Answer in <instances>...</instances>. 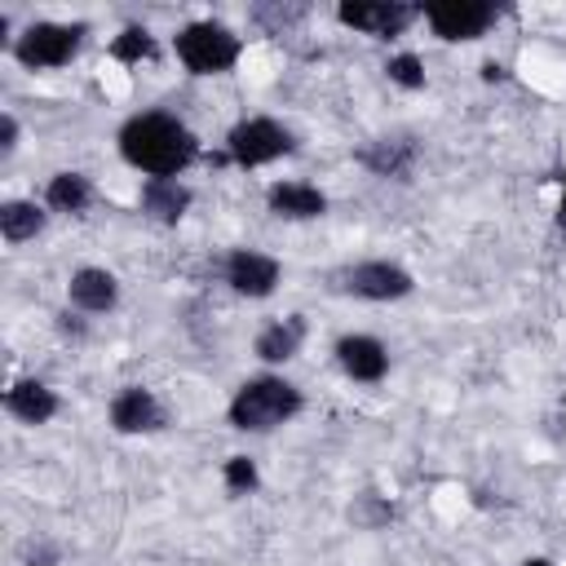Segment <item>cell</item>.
<instances>
[{
    "label": "cell",
    "instance_id": "6da1fadb",
    "mask_svg": "<svg viewBox=\"0 0 566 566\" xmlns=\"http://www.w3.org/2000/svg\"><path fill=\"white\" fill-rule=\"evenodd\" d=\"M119 159L142 177H181L190 164L203 159L195 128L172 111H137L115 133Z\"/></svg>",
    "mask_w": 566,
    "mask_h": 566
},
{
    "label": "cell",
    "instance_id": "7a4b0ae2",
    "mask_svg": "<svg viewBox=\"0 0 566 566\" xmlns=\"http://www.w3.org/2000/svg\"><path fill=\"white\" fill-rule=\"evenodd\" d=\"M305 411V394L301 385H292L287 376L279 371H261V376H248L230 402H226V420L230 429L239 433H274L283 429L287 420H296Z\"/></svg>",
    "mask_w": 566,
    "mask_h": 566
},
{
    "label": "cell",
    "instance_id": "3957f363",
    "mask_svg": "<svg viewBox=\"0 0 566 566\" xmlns=\"http://www.w3.org/2000/svg\"><path fill=\"white\" fill-rule=\"evenodd\" d=\"M172 53L186 75H226L243 57V35L217 18H199L172 35Z\"/></svg>",
    "mask_w": 566,
    "mask_h": 566
},
{
    "label": "cell",
    "instance_id": "277c9868",
    "mask_svg": "<svg viewBox=\"0 0 566 566\" xmlns=\"http://www.w3.org/2000/svg\"><path fill=\"white\" fill-rule=\"evenodd\" d=\"M296 146H301V142H296V133H292L283 119H274V115H248V119L230 124L221 155H226V164L252 172V168H265V164H274V159L296 155Z\"/></svg>",
    "mask_w": 566,
    "mask_h": 566
},
{
    "label": "cell",
    "instance_id": "5b68a950",
    "mask_svg": "<svg viewBox=\"0 0 566 566\" xmlns=\"http://www.w3.org/2000/svg\"><path fill=\"white\" fill-rule=\"evenodd\" d=\"M84 40H88V22H49V18H40V22L22 27V35L13 40L9 53L22 71H57V66H71L80 57Z\"/></svg>",
    "mask_w": 566,
    "mask_h": 566
},
{
    "label": "cell",
    "instance_id": "8992f818",
    "mask_svg": "<svg viewBox=\"0 0 566 566\" xmlns=\"http://www.w3.org/2000/svg\"><path fill=\"white\" fill-rule=\"evenodd\" d=\"M327 287L354 301H371V305H389L416 292V279L407 265L389 261V256H367V261H349L340 270L327 274Z\"/></svg>",
    "mask_w": 566,
    "mask_h": 566
},
{
    "label": "cell",
    "instance_id": "52a82bcc",
    "mask_svg": "<svg viewBox=\"0 0 566 566\" xmlns=\"http://www.w3.org/2000/svg\"><path fill=\"white\" fill-rule=\"evenodd\" d=\"M509 9L495 0H429L420 4V18L442 44H473L482 40Z\"/></svg>",
    "mask_w": 566,
    "mask_h": 566
},
{
    "label": "cell",
    "instance_id": "ba28073f",
    "mask_svg": "<svg viewBox=\"0 0 566 566\" xmlns=\"http://www.w3.org/2000/svg\"><path fill=\"white\" fill-rule=\"evenodd\" d=\"M416 18H420V4H407V0H340L336 4V22L371 40H398Z\"/></svg>",
    "mask_w": 566,
    "mask_h": 566
},
{
    "label": "cell",
    "instance_id": "9c48e42d",
    "mask_svg": "<svg viewBox=\"0 0 566 566\" xmlns=\"http://www.w3.org/2000/svg\"><path fill=\"white\" fill-rule=\"evenodd\" d=\"M420 150L424 146H420L416 133H380V137H367L354 150V164L367 168L380 181H411V172L420 164Z\"/></svg>",
    "mask_w": 566,
    "mask_h": 566
},
{
    "label": "cell",
    "instance_id": "30bf717a",
    "mask_svg": "<svg viewBox=\"0 0 566 566\" xmlns=\"http://www.w3.org/2000/svg\"><path fill=\"white\" fill-rule=\"evenodd\" d=\"M221 279L234 296H248V301H265L274 296V287L283 283V265L279 256L261 252V248H230L221 256Z\"/></svg>",
    "mask_w": 566,
    "mask_h": 566
},
{
    "label": "cell",
    "instance_id": "8fae6325",
    "mask_svg": "<svg viewBox=\"0 0 566 566\" xmlns=\"http://www.w3.org/2000/svg\"><path fill=\"white\" fill-rule=\"evenodd\" d=\"M106 420L115 433L137 438V433H159L168 429V407L159 402V394L150 385H124L111 402H106Z\"/></svg>",
    "mask_w": 566,
    "mask_h": 566
},
{
    "label": "cell",
    "instance_id": "7c38bea8",
    "mask_svg": "<svg viewBox=\"0 0 566 566\" xmlns=\"http://www.w3.org/2000/svg\"><path fill=\"white\" fill-rule=\"evenodd\" d=\"M336 363L354 385H380L389 376V345L367 332H349L336 340Z\"/></svg>",
    "mask_w": 566,
    "mask_h": 566
},
{
    "label": "cell",
    "instance_id": "4fadbf2b",
    "mask_svg": "<svg viewBox=\"0 0 566 566\" xmlns=\"http://www.w3.org/2000/svg\"><path fill=\"white\" fill-rule=\"evenodd\" d=\"M66 305L80 314H111L119 305V279L106 265H80L66 279Z\"/></svg>",
    "mask_w": 566,
    "mask_h": 566
},
{
    "label": "cell",
    "instance_id": "5bb4252c",
    "mask_svg": "<svg viewBox=\"0 0 566 566\" xmlns=\"http://www.w3.org/2000/svg\"><path fill=\"white\" fill-rule=\"evenodd\" d=\"M265 208L283 221H314L327 212V195L314 186V181H292V177H279L270 181L265 190Z\"/></svg>",
    "mask_w": 566,
    "mask_h": 566
},
{
    "label": "cell",
    "instance_id": "9a60e30c",
    "mask_svg": "<svg viewBox=\"0 0 566 566\" xmlns=\"http://www.w3.org/2000/svg\"><path fill=\"white\" fill-rule=\"evenodd\" d=\"M4 411L18 420V424H49L57 411H62V398H57V389H49L44 380H35V376H22V380H13L9 389H4Z\"/></svg>",
    "mask_w": 566,
    "mask_h": 566
},
{
    "label": "cell",
    "instance_id": "2e32d148",
    "mask_svg": "<svg viewBox=\"0 0 566 566\" xmlns=\"http://www.w3.org/2000/svg\"><path fill=\"white\" fill-rule=\"evenodd\" d=\"M190 203H195V190L177 177H146L137 195V208L159 226H177L190 212Z\"/></svg>",
    "mask_w": 566,
    "mask_h": 566
},
{
    "label": "cell",
    "instance_id": "e0dca14e",
    "mask_svg": "<svg viewBox=\"0 0 566 566\" xmlns=\"http://www.w3.org/2000/svg\"><path fill=\"white\" fill-rule=\"evenodd\" d=\"M305 332H310L305 314H283V318H270V323L256 332L252 354H256L261 363H270V367L292 363V358L301 354V345H305Z\"/></svg>",
    "mask_w": 566,
    "mask_h": 566
},
{
    "label": "cell",
    "instance_id": "ac0fdd59",
    "mask_svg": "<svg viewBox=\"0 0 566 566\" xmlns=\"http://www.w3.org/2000/svg\"><path fill=\"white\" fill-rule=\"evenodd\" d=\"M93 199H97L93 177H84L80 168H62L44 186V208L49 212H62V217H84L93 208Z\"/></svg>",
    "mask_w": 566,
    "mask_h": 566
},
{
    "label": "cell",
    "instance_id": "d6986e66",
    "mask_svg": "<svg viewBox=\"0 0 566 566\" xmlns=\"http://www.w3.org/2000/svg\"><path fill=\"white\" fill-rule=\"evenodd\" d=\"M44 226H49V208L44 203H35V199H4L0 203V239L9 248L35 239Z\"/></svg>",
    "mask_w": 566,
    "mask_h": 566
},
{
    "label": "cell",
    "instance_id": "ffe728a7",
    "mask_svg": "<svg viewBox=\"0 0 566 566\" xmlns=\"http://www.w3.org/2000/svg\"><path fill=\"white\" fill-rule=\"evenodd\" d=\"M119 66H142V62H155L159 57V40H155V31H146V27H137V22H128L115 40H111V49H106Z\"/></svg>",
    "mask_w": 566,
    "mask_h": 566
},
{
    "label": "cell",
    "instance_id": "44dd1931",
    "mask_svg": "<svg viewBox=\"0 0 566 566\" xmlns=\"http://www.w3.org/2000/svg\"><path fill=\"white\" fill-rule=\"evenodd\" d=\"M389 517H394V504H389L385 495H376V491H363V495H354V504H349V522L363 526V531H380Z\"/></svg>",
    "mask_w": 566,
    "mask_h": 566
},
{
    "label": "cell",
    "instance_id": "7402d4cb",
    "mask_svg": "<svg viewBox=\"0 0 566 566\" xmlns=\"http://www.w3.org/2000/svg\"><path fill=\"white\" fill-rule=\"evenodd\" d=\"M385 75H389V84H398L407 93H420L424 88V62H420V53H389L385 57Z\"/></svg>",
    "mask_w": 566,
    "mask_h": 566
},
{
    "label": "cell",
    "instance_id": "603a6c76",
    "mask_svg": "<svg viewBox=\"0 0 566 566\" xmlns=\"http://www.w3.org/2000/svg\"><path fill=\"white\" fill-rule=\"evenodd\" d=\"M221 482L230 495H252L261 486V473H256V460L252 455H226L221 464Z\"/></svg>",
    "mask_w": 566,
    "mask_h": 566
},
{
    "label": "cell",
    "instance_id": "cb8c5ba5",
    "mask_svg": "<svg viewBox=\"0 0 566 566\" xmlns=\"http://www.w3.org/2000/svg\"><path fill=\"white\" fill-rule=\"evenodd\" d=\"M18 562L22 566H57L62 562V548L53 539H44V535H27L18 544Z\"/></svg>",
    "mask_w": 566,
    "mask_h": 566
},
{
    "label": "cell",
    "instance_id": "d4e9b609",
    "mask_svg": "<svg viewBox=\"0 0 566 566\" xmlns=\"http://www.w3.org/2000/svg\"><path fill=\"white\" fill-rule=\"evenodd\" d=\"M252 18H256L270 35H279L287 22H301V18H305V4H292V9H283V4H274V9H270V4H256Z\"/></svg>",
    "mask_w": 566,
    "mask_h": 566
},
{
    "label": "cell",
    "instance_id": "484cf974",
    "mask_svg": "<svg viewBox=\"0 0 566 566\" xmlns=\"http://www.w3.org/2000/svg\"><path fill=\"white\" fill-rule=\"evenodd\" d=\"M18 137H22V124H18L13 111H4V115H0V159H9V155L18 150Z\"/></svg>",
    "mask_w": 566,
    "mask_h": 566
},
{
    "label": "cell",
    "instance_id": "4316f807",
    "mask_svg": "<svg viewBox=\"0 0 566 566\" xmlns=\"http://www.w3.org/2000/svg\"><path fill=\"white\" fill-rule=\"evenodd\" d=\"M57 332L71 336V340H84V336H88V314H80V310L66 305V310L57 314Z\"/></svg>",
    "mask_w": 566,
    "mask_h": 566
},
{
    "label": "cell",
    "instance_id": "83f0119b",
    "mask_svg": "<svg viewBox=\"0 0 566 566\" xmlns=\"http://www.w3.org/2000/svg\"><path fill=\"white\" fill-rule=\"evenodd\" d=\"M482 80H486V84L509 80V66H504V62H482Z\"/></svg>",
    "mask_w": 566,
    "mask_h": 566
},
{
    "label": "cell",
    "instance_id": "f1b7e54d",
    "mask_svg": "<svg viewBox=\"0 0 566 566\" xmlns=\"http://www.w3.org/2000/svg\"><path fill=\"white\" fill-rule=\"evenodd\" d=\"M557 226H566V181H562V199H557Z\"/></svg>",
    "mask_w": 566,
    "mask_h": 566
},
{
    "label": "cell",
    "instance_id": "f546056e",
    "mask_svg": "<svg viewBox=\"0 0 566 566\" xmlns=\"http://www.w3.org/2000/svg\"><path fill=\"white\" fill-rule=\"evenodd\" d=\"M517 566H557L553 557H526V562H517Z\"/></svg>",
    "mask_w": 566,
    "mask_h": 566
}]
</instances>
